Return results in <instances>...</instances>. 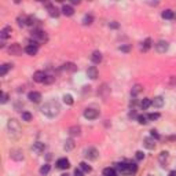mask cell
Listing matches in <instances>:
<instances>
[{
  "instance_id": "26",
  "label": "cell",
  "mask_w": 176,
  "mask_h": 176,
  "mask_svg": "<svg viewBox=\"0 0 176 176\" xmlns=\"http://www.w3.org/2000/svg\"><path fill=\"white\" fill-rule=\"evenodd\" d=\"M174 15L175 14H174V11L172 10H164L162 14H161V17H162L164 19H172L174 18Z\"/></svg>"
},
{
  "instance_id": "48",
  "label": "cell",
  "mask_w": 176,
  "mask_h": 176,
  "mask_svg": "<svg viewBox=\"0 0 176 176\" xmlns=\"http://www.w3.org/2000/svg\"><path fill=\"white\" fill-rule=\"evenodd\" d=\"M61 176H70L69 174H63V175H61Z\"/></svg>"
},
{
  "instance_id": "45",
  "label": "cell",
  "mask_w": 176,
  "mask_h": 176,
  "mask_svg": "<svg viewBox=\"0 0 176 176\" xmlns=\"http://www.w3.org/2000/svg\"><path fill=\"white\" fill-rule=\"evenodd\" d=\"M74 176H84V172L78 168V169H76V171H74Z\"/></svg>"
},
{
  "instance_id": "15",
  "label": "cell",
  "mask_w": 176,
  "mask_h": 176,
  "mask_svg": "<svg viewBox=\"0 0 176 176\" xmlns=\"http://www.w3.org/2000/svg\"><path fill=\"white\" fill-rule=\"evenodd\" d=\"M57 166L59 169H67L70 166V162L67 158H59V160L57 161Z\"/></svg>"
},
{
  "instance_id": "38",
  "label": "cell",
  "mask_w": 176,
  "mask_h": 176,
  "mask_svg": "<svg viewBox=\"0 0 176 176\" xmlns=\"http://www.w3.org/2000/svg\"><path fill=\"white\" fill-rule=\"evenodd\" d=\"M18 25L19 26H25L26 25V21H28V17H18Z\"/></svg>"
},
{
  "instance_id": "28",
  "label": "cell",
  "mask_w": 176,
  "mask_h": 176,
  "mask_svg": "<svg viewBox=\"0 0 176 176\" xmlns=\"http://www.w3.org/2000/svg\"><path fill=\"white\" fill-rule=\"evenodd\" d=\"M103 176H117L116 169L114 168H105L103 169Z\"/></svg>"
},
{
  "instance_id": "27",
  "label": "cell",
  "mask_w": 176,
  "mask_h": 176,
  "mask_svg": "<svg viewBox=\"0 0 176 176\" xmlns=\"http://www.w3.org/2000/svg\"><path fill=\"white\" fill-rule=\"evenodd\" d=\"M150 106H151V99H149V98H145L142 102H140V107H142L143 110L149 109Z\"/></svg>"
},
{
  "instance_id": "31",
  "label": "cell",
  "mask_w": 176,
  "mask_h": 176,
  "mask_svg": "<svg viewBox=\"0 0 176 176\" xmlns=\"http://www.w3.org/2000/svg\"><path fill=\"white\" fill-rule=\"evenodd\" d=\"M92 21H94V17L92 15H90V14L84 15V18H83V23H84V25H91Z\"/></svg>"
},
{
  "instance_id": "14",
  "label": "cell",
  "mask_w": 176,
  "mask_h": 176,
  "mask_svg": "<svg viewBox=\"0 0 176 176\" xmlns=\"http://www.w3.org/2000/svg\"><path fill=\"white\" fill-rule=\"evenodd\" d=\"M47 8H48V15L52 17V18H58L59 17V10H58L57 7H54V6L51 4H46Z\"/></svg>"
},
{
  "instance_id": "11",
  "label": "cell",
  "mask_w": 176,
  "mask_h": 176,
  "mask_svg": "<svg viewBox=\"0 0 176 176\" xmlns=\"http://www.w3.org/2000/svg\"><path fill=\"white\" fill-rule=\"evenodd\" d=\"M143 146H145L146 149H149V150H153V149H155V140L151 136L145 138V139H143Z\"/></svg>"
},
{
  "instance_id": "20",
  "label": "cell",
  "mask_w": 176,
  "mask_h": 176,
  "mask_svg": "<svg viewBox=\"0 0 176 176\" xmlns=\"http://www.w3.org/2000/svg\"><path fill=\"white\" fill-rule=\"evenodd\" d=\"M168 158H169V153L168 151H161L160 155H158V161H160V164L162 166H165V164H166V161H168Z\"/></svg>"
},
{
  "instance_id": "4",
  "label": "cell",
  "mask_w": 176,
  "mask_h": 176,
  "mask_svg": "<svg viewBox=\"0 0 176 176\" xmlns=\"http://www.w3.org/2000/svg\"><path fill=\"white\" fill-rule=\"evenodd\" d=\"M168 48H169V44H168V42H165V40H160V42L155 43V50H157V52H160V54L166 52Z\"/></svg>"
},
{
  "instance_id": "35",
  "label": "cell",
  "mask_w": 176,
  "mask_h": 176,
  "mask_svg": "<svg viewBox=\"0 0 176 176\" xmlns=\"http://www.w3.org/2000/svg\"><path fill=\"white\" fill-rule=\"evenodd\" d=\"M36 22H39V21H37V19L34 18V17H28L26 25H28V26H34V25H36Z\"/></svg>"
},
{
  "instance_id": "3",
  "label": "cell",
  "mask_w": 176,
  "mask_h": 176,
  "mask_svg": "<svg viewBox=\"0 0 176 176\" xmlns=\"http://www.w3.org/2000/svg\"><path fill=\"white\" fill-rule=\"evenodd\" d=\"M32 39H33L32 44H34V46L39 47L40 43H46L47 42V34L44 33L43 30H40V29H36V30L32 32Z\"/></svg>"
},
{
  "instance_id": "32",
  "label": "cell",
  "mask_w": 176,
  "mask_h": 176,
  "mask_svg": "<svg viewBox=\"0 0 176 176\" xmlns=\"http://www.w3.org/2000/svg\"><path fill=\"white\" fill-rule=\"evenodd\" d=\"M151 47V39H146L145 42H143V46H142V50L143 51H147L149 48Z\"/></svg>"
},
{
  "instance_id": "39",
  "label": "cell",
  "mask_w": 176,
  "mask_h": 176,
  "mask_svg": "<svg viewBox=\"0 0 176 176\" xmlns=\"http://www.w3.org/2000/svg\"><path fill=\"white\" fill-rule=\"evenodd\" d=\"M147 118L150 120V121H154V120H158L160 118V113H150L147 116Z\"/></svg>"
},
{
  "instance_id": "1",
  "label": "cell",
  "mask_w": 176,
  "mask_h": 176,
  "mask_svg": "<svg viewBox=\"0 0 176 176\" xmlns=\"http://www.w3.org/2000/svg\"><path fill=\"white\" fill-rule=\"evenodd\" d=\"M59 110H61V106L57 101H50L47 103H44V106L42 107V113L44 114L46 117L48 118H54L59 114Z\"/></svg>"
},
{
  "instance_id": "23",
  "label": "cell",
  "mask_w": 176,
  "mask_h": 176,
  "mask_svg": "<svg viewBox=\"0 0 176 176\" xmlns=\"http://www.w3.org/2000/svg\"><path fill=\"white\" fill-rule=\"evenodd\" d=\"M63 149H65L66 151L73 150V149H74V140H73L72 138H70V139H66L65 145H63Z\"/></svg>"
},
{
  "instance_id": "21",
  "label": "cell",
  "mask_w": 176,
  "mask_h": 176,
  "mask_svg": "<svg viewBox=\"0 0 176 176\" xmlns=\"http://www.w3.org/2000/svg\"><path fill=\"white\" fill-rule=\"evenodd\" d=\"M91 61H92L95 65H98V63L102 62V54L99 51H94L92 55H91Z\"/></svg>"
},
{
  "instance_id": "2",
  "label": "cell",
  "mask_w": 176,
  "mask_h": 176,
  "mask_svg": "<svg viewBox=\"0 0 176 176\" xmlns=\"http://www.w3.org/2000/svg\"><path fill=\"white\" fill-rule=\"evenodd\" d=\"M7 131H8V136L13 138V139H18L22 134V128L19 125V122L15 118L8 120L7 122Z\"/></svg>"
},
{
  "instance_id": "17",
  "label": "cell",
  "mask_w": 176,
  "mask_h": 176,
  "mask_svg": "<svg viewBox=\"0 0 176 176\" xmlns=\"http://www.w3.org/2000/svg\"><path fill=\"white\" fill-rule=\"evenodd\" d=\"M69 135H70L72 138L80 136V135H81V128L78 127V125H73V127L69 128Z\"/></svg>"
},
{
  "instance_id": "6",
  "label": "cell",
  "mask_w": 176,
  "mask_h": 176,
  "mask_svg": "<svg viewBox=\"0 0 176 176\" xmlns=\"http://www.w3.org/2000/svg\"><path fill=\"white\" fill-rule=\"evenodd\" d=\"M8 52H10L11 55H15V57H18V55L22 54V47L19 46L18 43H13L10 47H8Z\"/></svg>"
},
{
  "instance_id": "9",
  "label": "cell",
  "mask_w": 176,
  "mask_h": 176,
  "mask_svg": "<svg viewBox=\"0 0 176 176\" xmlns=\"http://www.w3.org/2000/svg\"><path fill=\"white\" fill-rule=\"evenodd\" d=\"M28 99L33 103H39L42 101V94L40 92H36V91H32V92L28 94Z\"/></svg>"
},
{
  "instance_id": "12",
  "label": "cell",
  "mask_w": 176,
  "mask_h": 176,
  "mask_svg": "<svg viewBox=\"0 0 176 176\" xmlns=\"http://www.w3.org/2000/svg\"><path fill=\"white\" fill-rule=\"evenodd\" d=\"M87 76L91 78V80H96V77H98V69H96V66H90L87 69Z\"/></svg>"
},
{
  "instance_id": "37",
  "label": "cell",
  "mask_w": 176,
  "mask_h": 176,
  "mask_svg": "<svg viewBox=\"0 0 176 176\" xmlns=\"http://www.w3.org/2000/svg\"><path fill=\"white\" fill-rule=\"evenodd\" d=\"M147 116H138V122H139V124H142V125H145V124H147Z\"/></svg>"
},
{
  "instance_id": "18",
  "label": "cell",
  "mask_w": 176,
  "mask_h": 176,
  "mask_svg": "<svg viewBox=\"0 0 176 176\" xmlns=\"http://www.w3.org/2000/svg\"><path fill=\"white\" fill-rule=\"evenodd\" d=\"M62 14H63V15H66V17H72L73 14H74V10H73L72 6L63 4L62 6Z\"/></svg>"
},
{
  "instance_id": "36",
  "label": "cell",
  "mask_w": 176,
  "mask_h": 176,
  "mask_svg": "<svg viewBox=\"0 0 176 176\" xmlns=\"http://www.w3.org/2000/svg\"><path fill=\"white\" fill-rule=\"evenodd\" d=\"M22 120L23 121H32V114L29 111H22Z\"/></svg>"
},
{
  "instance_id": "22",
  "label": "cell",
  "mask_w": 176,
  "mask_h": 176,
  "mask_svg": "<svg viewBox=\"0 0 176 176\" xmlns=\"http://www.w3.org/2000/svg\"><path fill=\"white\" fill-rule=\"evenodd\" d=\"M11 34V28L10 26H6V28L2 29V32H0V37H2V40H6L8 39Z\"/></svg>"
},
{
  "instance_id": "8",
  "label": "cell",
  "mask_w": 176,
  "mask_h": 176,
  "mask_svg": "<svg viewBox=\"0 0 176 176\" xmlns=\"http://www.w3.org/2000/svg\"><path fill=\"white\" fill-rule=\"evenodd\" d=\"M86 157L88 158V160H96V158L99 157V151L96 150L95 147H90L86 150Z\"/></svg>"
},
{
  "instance_id": "10",
  "label": "cell",
  "mask_w": 176,
  "mask_h": 176,
  "mask_svg": "<svg viewBox=\"0 0 176 176\" xmlns=\"http://www.w3.org/2000/svg\"><path fill=\"white\" fill-rule=\"evenodd\" d=\"M46 77H47V74L43 72V70H37V72L33 74V80L36 81V83H44Z\"/></svg>"
},
{
  "instance_id": "7",
  "label": "cell",
  "mask_w": 176,
  "mask_h": 176,
  "mask_svg": "<svg viewBox=\"0 0 176 176\" xmlns=\"http://www.w3.org/2000/svg\"><path fill=\"white\" fill-rule=\"evenodd\" d=\"M10 158H13L14 161H22L23 160V153L21 149H13L10 151Z\"/></svg>"
},
{
  "instance_id": "16",
  "label": "cell",
  "mask_w": 176,
  "mask_h": 176,
  "mask_svg": "<svg viewBox=\"0 0 176 176\" xmlns=\"http://www.w3.org/2000/svg\"><path fill=\"white\" fill-rule=\"evenodd\" d=\"M151 106L157 107V109L162 107L164 106V98H162V96H155L153 101H151Z\"/></svg>"
},
{
  "instance_id": "25",
  "label": "cell",
  "mask_w": 176,
  "mask_h": 176,
  "mask_svg": "<svg viewBox=\"0 0 176 176\" xmlns=\"http://www.w3.org/2000/svg\"><path fill=\"white\" fill-rule=\"evenodd\" d=\"M11 67H13V65H10V63H4V65H2L0 66V76H6Z\"/></svg>"
},
{
  "instance_id": "46",
  "label": "cell",
  "mask_w": 176,
  "mask_h": 176,
  "mask_svg": "<svg viewBox=\"0 0 176 176\" xmlns=\"http://www.w3.org/2000/svg\"><path fill=\"white\" fill-rule=\"evenodd\" d=\"M110 28H113V29H117V28H118V23H117V22H110Z\"/></svg>"
},
{
  "instance_id": "13",
  "label": "cell",
  "mask_w": 176,
  "mask_h": 176,
  "mask_svg": "<svg viewBox=\"0 0 176 176\" xmlns=\"http://www.w3.org/2000/svg\"><path fill=\"white\" fill-rule=\"evenodd\" d=\"M44 149H46V145L42 142H36V143H33V146H32V150L37 154H42L44 151Z\"/></svg>"
},
{
  "instance_id": "41",
  "label": "cell",
  "mask_w": 176,
  "mask_h": 176,
  "mask_svg": "<svg viewBox=\"0 0 176 176\" xmlns=\"http://www.w3.org/2000/svg\"><path fill=\"white\" fill-rule=\"evenodd\" d=\"M7 101H8V95L6 92H2V98H0V102L2 103H7Z\"/></svg>"
},
{
  "instance_id": "47",
  "label": "cell",
  "mask_w": 176,
  "mask_h": 176,
  "mask_svg": "<svg viewBox=\"0 0 176 176\" xmlns=\"http://www.w3.org/2000/svg\"><path fill=\"white\" fill-rule=\"evenodd\" d=\"M169 176H176V172H175V171H172L171 174H169Z\"/></svg>"
},
{
  "instance_id": "44",
  "label": "cell",
  "mask_w": 176,
  "mask_h": 176,
  "mask_svg": "<svg viewBox=\"0 0 176 176\" xmlns=\"http://www.w3.org/2000/svg\"><path fill=\"white\" fill-rule=\"evenodd\" d=\"M130 50H131L130 46H120V51H122V52H128Z\"/></svg>"
},
{
  "instance_id": "19",
  "label": "cell",
  "mask_w": 176,
  "mask_h": 176,
  "mask_svg": "<svg viewBox=\"0 0 176 176\" xmlns=\"http://www.w3.org/2000/svg\"><path fill=\"white\" fill-rule=\"evenodd\" d=\"M37 50H39V47L34 46V44H29V46L25 47V52L28 55H36L37 54Z\"/></svg>"
},
{
  "instance_id": "29",
  "label": "cell",
  "mask_w": 176,
  "mask_h": 176,
  "mask_svg": "<svg viewBox=\"0 0 176 176\" xmlns=\"http://www.w3.org/2000/svg\"><path fill=\"white\" fill-rule=\"evenodd\" d=\"M142 90H143V87H142V86H139V84H136V86H135L134 88H132V91H131V95H132V96H136L138 94H139Z\"/></svg>"
},
{
  "instance_id": "33",
  "label": "cell",
  "mask_w": 176,
  "mask_h": 176,
  "mask_svg": "<svg viewBox=\"0 0 176 176\" xmlns=\"http://www.w3.org/2000/svg\"><path fill=\"white\" fill-rule=\"evenodd\" d=\"M63 102L70 106V105H73V102H74V101H73V96L67 94V95H63Z\"/></svg>"
},
{
  "instance_id": "24",
  "label": "cell",
  "mask_w": 176,
  "mask_h": 176,
  "mask_svg": "<svg viewBox=\"0 0 176 176\" xmlns=\"http://www.w3.org/2000/svg\"><path fill=\"white\" fill-rule=\"evenodd\" d=\"M62 69L67 70V72H76V70H77V66H76L74 63H72V62H67V63H65V65H62Z\"/></svg>"
},
{
  "instance_id": "34",
  "label": "cell",
  "mask_w": 176,
  "mask_h": 176,
  "mask_svg": "<svg viewBox=\"0 0 176 176\" xmlns=\"http://www.w3.org/2000/svg\"><path fill=\"white\" fill-rule=\"evenodd\" d=\"M80 169L83 172H91V171H92V169H91V166L88 165L87 162H80Z\"/></svg>"
},
{
  "instance_id": "42",
  "label": "cell",
  "mask_w": 176,
  "mask_h": 176,
  "mask_svg": "<svg viewBox=\"0 0 176 176\" xmlns=\"http://www.w3.org/2000/svg\"><path fill=\"white\" fill-rule=\"evenodd\" d=\"M150 135H151V138H153V139H160V134H158V132L157 131H155V130H151L150 131Z\"/></svg>"
},
{
  "instance_id": "30",
  "label": "cell",
  "mask_w": 176,
  "mask_h": 176,
  "mask_svg": "<svg viewBox=\"0 0 176 176\" xmlns=\"http://www.w3.org/2000/svg\"><path fill=\"white\" fill-rule=\"evenodd\" d=\"M50 169H51V166L48 165V164H44V165L40 168V174H42L43 176H46V175H48V172H50Z\"/></svg>"
},
{
  "instance_id": "40",
  "label": "cell",
  "mask_w": 176,
  "mask_h": 176,
  "mask_svg": "<svg viewBox=\"0 0 176 176\" xmlns=\"http://www.w3.org/2000/svg\"><path fill=\"white\" fill-rule=\"evenodd\" d=\"M54 81H55L54 76H47L46 80H44V84H51V83H54Z\"/></svg>"
},
{
  "instance_id": "49",
  "label": "cell",
  "mask_w": 176,
  "mask_h": 176,
  "mask_svg": "<svg viewBox=\"0 0 176 176\" xmlns=\"http://www.w3.org/2000/svg\"><path fill=\"white\" fill-rule=\"evenodd\" d=\"M150 176H153V175H150Z\"/></svg>"
},
{
  "instance_id": "43",
  "label": "cell",
  "mask_w": 176,
  "mask_h": 176,
  "mask_svg": "<svg viewBox=\"0 0 176 176\" xmlns=\"http://www.w3.org/2000/svg\"><path fill=\"white\" fill-rule=\"evenodd\" d=\"M135 157H136L138 161H140V160L145 158V154H143V151H136V155H135Z\"/></svg>"
},
{
  "instance_id": "5",
  "label": "cell",
  "mask_w": 176,
  "mask_h": 176,
  "mask_svg": "<svg viewBox=\"0 0 176 176\" xmlns=\"http://www.w3.org/2000/svg\"><path fill=\"white\" fill-rule=\"evenodd\" d=\"M84 117L87 120H96L99 117V110L96 109H86L84 110Z\"/></svg>"
}]
</instances>
